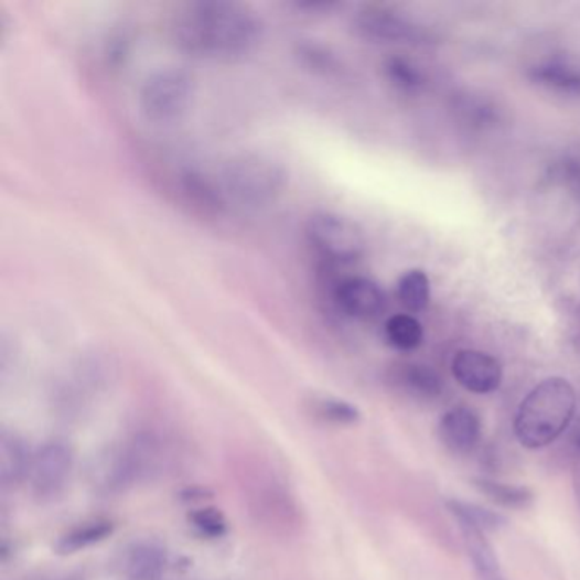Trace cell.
<instances>
[{"label":"cell","instance_id":"1","mask_svg":"<svg viewBox=\"0 0 580 580\" xmlns=\"http://www.w3.org/2000/svg\"><path fill=\"white\" fill-rule=\"evenodd\" d=\"M261 18L240 2H196L179 11L172 37L183 52L203 58H235L253 52L262 40Z\"/></svg>","mask_w":580,"mask_h":580},{"label":"cell","instance_id":"2","mask_svg":"<svg viewBox=\"0 0 580 580\" xmlns=\"http://www.w3.org/2000/svg\"><path fill=\"white\" fill-rule=\"evenodd\" d=\"M288 174L283 165L261 153H243L228 159L215 186L222 205L257 212L275 205L287 190Z\"/></svg>","mask_w":580,"mask_h":580},{"label":"cell","instance_id":"3","mask_svg":"<svg viewBox=\"0 0 580 580\" xmlns=\"http://www.w3.org/2000/svg\"><path fill=\"white\" fill-rule=\"evenodd\" d=\"M577 397L563 378H548L529 391L517 410L514 431L529 450L548 447L566 431L576 413Z\"/></svg>","mask_w":580,"mask_h":580},{"label":"cell","instance_id":"4","mask_svg":"<svg viewBox=\"0 0 580 580\" xmlns=\"http://www.w3.org/2000/svg\"><path fill=\"white\" fill-rule=\"evenodd\" d=\"M196 96V78L186 68L165 67L153 72L138 94L140 111L152 123H171L186 115Z\"/></svg>","mask_w":580,"mask_h":580},{"label":"cell","instance_id":"5","mask_svg":"<svg viewBox=\"0 0 580 580\" xmlns=\"http://www.w3.org/2000/svg\"><path fill=\"white\" fill-rule=\"evenodd\" d=\"M305 235L310 246L332 262L357 261L365 254L362 228L337 213H313L307 222Z\"/></svg>","mask_w":580,"mask_h":580},{"label":"cell","instance_id":"6","mask_svg":"<svg viewBox=\"0 0 580 580\" xmlns=\"http://www.w3.org/2000/svg\"><path fill=\"white\" fill-rule=\"evenodd\" d=\"M451 369L458 384L473 394H491L503 384L501 363L482 351H458Z\"/></svg>","mask_w":580,"mask_h":580},{"label":"cell","instance_id":"7","mask_svg":"<svg viewBox=\"0 0 580 580\" xmlns=\"http://www.w3.org/2000/svg\"><path fill=\"white\" fill-rule=\"evenodd\" d=\"M339 309L357 320L378 319L385 312L387 298L375 281L368 278H347L335 290Z\"/></svg>","mask_w":580,"mask_h":580},{"label":"cell","instance_id":"8","mask_svg":"<svg viewBox=\"0 0 580 580\" xmlns=\"http://www.w3.org/2000/svg\"><path fill=\"white\" fill-rule=\"evenodd\" d=\"M72 462L71 448L62 443L45 444L28 469L34 491L40 495L56 494L71 475Z\"/></svg>","mask_w":580,"mask_h":580},{"label":"cell","instance_id":"9","mask_svg":"<svg viewBox=\"0 0 580 580\" xmlns=\"http://www.w3.org/2000/svg\"><path fill=\"white\" fill-rule=\"evenodd\" d=\"M439 439L454 454H469L482 439V422L470 407H453L439 421Z\"/></svg>","mask_w":580,"mask_h":580},{"label":"cell","instance_id":"10","mask_svg":"<svg viewBox=\"0 0 580 580\" xmlns=\"http://www.w3.org/2000/svg\"><path fill=\"white\" fill-rule=\"evenodd\" d=\"M354 26L363 36L372 40H406L410 34V28L402 19L384 9H366L359 12Z\"/></svg>","mask_w":580,"mask_h":580},{"label":"cell","instance_id":"11","mask_svg":"<svg viewBox=\"0 0 580 580\" xmlns=\"http://www.w3.org/2000/svg\"><path fill=\"white\" fill-rule=\"evenodd\" d=\"M398 384L412 397L432 400L443 391V382L434 369L425 365H406L398 369Z\"/></svg>","mask_w":580,"mask_h":580},{"label":"cell","instance_id":"12","mask_svg":"<svg viewBox=\"0 0 580 580\" xmlns=\"http://www.w3.org/2000/svg\"><path fill=\"white\" fill-rule=\"evenodd\" d=\"M388 343L398 351H413L421 346L425 339L422 325L416 316L398 313L390 316L385 324Z\"/></svg>","mask_w":580,"mask_h":580},{"label":"cell","instance_id":"13","mask_svg":"<svg viewBox=\"0 0 580 580\" xmlns=\"http://www.w3.org/2000/svg\"><path fill=\"white\" fill-rule=\"evenodd\" d=\"M398 300L409 312L417 313L428 309L431 298L429 278L421 269H412L398 281Z\"/></svg>","mask_w":580,"mask_h":580},{"label":"cell","instance_id":"14","mask_svg":"<svg viewBox=\"0 0 580 580\" xmlns=\"http://www.w3.org/2000/svg\"><path fill=\"white\" fill-rule=\"evenodd\" d=\"M473 485L498 506L523 509V507H528L533 501V492L522 485L501 484V482L488 479H475Z\"/></svg>","mask_w":580,"mask_h":580},{"label":"cell","instance_id":"15","mask_svg":"<svg viewBox=\"0 0 580 580\" xmlns=\"http://www.w3.org/2000/svg\"><path fill=\"white\" fill-rule=\"evenodd\" d=\"M460 528L465 536L466 547H469L476 569L485 579L498 580L497 558H495L491 545L485 539L484 531H480L479 528L469 525V523H460Z\"/></svg>","mask_w":580,"mask_h":580},{"label":"cell","instance_id":"16","mask_svg":"<svg viewBox=\"0 0 580 580\" xmlns=\"http://www.w3.org/2000/svg\"><path fill=\"white\" fill-rule=\"evenodd\" d=\"M447 506L450 513L457 517L458 523H469V525L479 528L480 531H495V529L506 525V519L501 514L492 513V511L475 506V504L448 501Z\"/></svg>","mask_w":580,"mask_h":580},{"label":"cell","instance_id":"17","mask_svg":"<svg viewBox=\"0 0 580 580\" xmlns=\"http://www.w3.org/2000/svg\"><path fill=\"white\" fill-rule=\"evenodd\" d=\"M112 533V525L109 522L89 523V525L75 528L74 531L65 535L56 545L58 554H75V551L84 550L90 545L103 541Z\"/></svg>","mask_w":580,"mask_h":580},{"label":"cell","instance_id":"18","mask_svg":"<svg viewBox=\"0 0 580 580\" xmlns=\"http://www.w3.org/2000/svg\"><path fill=\"white\" fill-rule=\"evenodd\" d=\"M535 78L548 86L567 90H580V72L566 65H547L535 71Z\"/></svg>","mask_w":580,"mask_h":580},{"label":"cell","instance_id":"19","mask_svg":"<svg viewBox=\"0 0 580 580\" xmlns=\"http://www.w3.org/2000/svg\"><path fill=\"white\" fill-rule=\"evenodd\" d=\"M191 522L194 528L202 535L210 536V538H219L227 531V522H225L224 514L213 507H205V509L194 511L191 514Z\"/></svg>","mask_w":580,"mask_h":580},{"label":"cell","instance_id":"20","mask_svg":"<svg viewBox=\"0 0 580 580\" xmlns=\"http://www.w3.org/2000/svg\"><path fill=\"white\" fill-rule=\"evenodd\" d=\"M316 412L320 417H324L327 421L339 422V425H351V422L359 419V412L356 407L344 400H335V398H324L320 400L316 406Z\"/></svg>","mask_w":580,"mask_h":580},{"label":"cell","instance_id":"21","mask_svg":"<svg viewBox=\"0 0 580 580\" xmlns=\"http://www.w3.org/2000/svg\"><path fill=\"white\" fill-rule=\"evenodd\" d=\"M388 78L400 89H413L421 84V75L409 62L402 58H390L385 65Z\"/></svg>","mask_w":580,"mask_h":580},{"label":"cell","instance_id":"22","mask_svg":"<svg viewBox=\"0 0 580 580\" xmlns=\"http://www.w3.org/2000/svg\"><path fill=\"white\" fill-rule=\"evenodd\" d=\"M573 488H576L577 501L580 504V463L573 466Z\"/></svg>","mask_w":580,"mask_h":580}]
</instances>
